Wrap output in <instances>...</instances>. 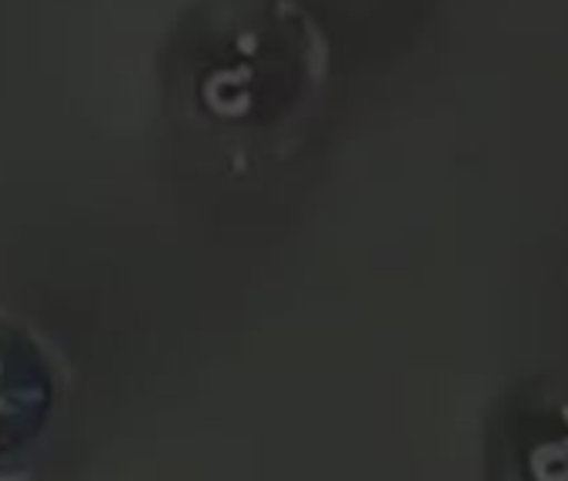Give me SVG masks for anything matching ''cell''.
<instances>
[{
	"instance_id": "1",
	"label": "cell",
	"mask_w": 568,
	"mask_h": 481,
	"mask_svg": "<svg viewBox=\"0 0 568 481\" xmlns=\"http://www.w3.org/2000/svg\"><path fill=\"white\" fill-rule=\"evenodd\" d=\"M521 471L528 481H568V388L525 405Z\"/></svg>"
}]
</instances>
